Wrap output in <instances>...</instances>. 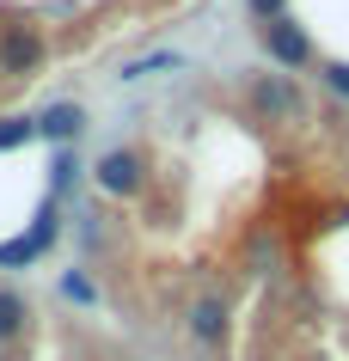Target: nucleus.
<instances>
[{
	"mask_svg": "<svg viewBox=\"0 0 349 361\" xmlns=\"http://www.w3.org/2000/svg\"><path fill=\"white\" fill-rule=\"evenodd\" d=\"M147 178H154V159H147L141 147H111V153H98V166H92V184L104 196H116V202L141 196Z\"/></svg>",
	"mask_w": 349,
	"mask_h": 361,
	"instance_id": "1",
	"label": "nucleus"
},
{
	"mask_svg": "<svg viewBox=\"0 0 349 361\" xmlns=\"http://www.w3.org/2000/svg\"><path fill=\"white\" fill-rule=\"evenodd\" d=\"M325 86L337 98H349V61H331V68H325Z\"/></svg>",
	"mask_w": 349,
	"mask_h": 361,
	"instance_id": "13",
	"label": "nucleus"
},
{
	"mask_svg": "<svg viewBox=\"0 0 349 361\" xmlns=\"http://www.w3.org/2000/svg\"><path fill=\"white\" fill-rule=\"evenodd\" d=\"M56 239H61V209H56V196H49V202L37 209V221H31L19 239H6V245H0V269H31L43 251L56 245Z\"/></svg>",
	"mask_w": 349,
	"mask_h": 361,
	"instance_id": "3",
	"label": "nucleus"
},
{
	"mask_svg": "<svg viewBox=\"0 0 349 361\" xmlns=\"http://www.w3.org/2000/svg\"><path fill=\"white\" fill-rule=\"evenodd\" d=\"M264 56H270L282 74H307L312 68V37L294 25V13H282V19L264 25Z\"/></svg>",
	"mask_w": 349,
	"mask_h": 361,
	"instance_id": "5",
	"label": "nucleus"
},
{
	"mask_svg": "<svg viewBox=\"0 0 349 361\" xmlns=\"http://www.w3.org/2000/svg\"><path fill=\"white\" fill-rule=\"evenodd\" d=\"M80 129H86V111H80L74 98H61V104H49V111L37 116V135H43V141H56V147H68Z\"/></svg>",
	"mask_w": 349,
	"mask_h": 361,
	"instance_id": "7",
	"label": "nucleus"
},
{
	"mask_svg": "<svg viewBox=\"0 0 349 361\" xmlns=\"http://www.w3.org/2000/svg\"><path fill=\"white\" fill-rule=\"evenodd\" d=\"M25 324H31V306H25L19 288H0V343H19Z\"/></svg>",
	"mask_w": 349,
	"mask_h": 361,
	"instance_id": "8",
	"label": "nucleus"
},
{
	"mask_svg": "<svg viewBox=\"0 0 349 361\" xmlns=\"http://www.w3.org/2000/svg\"><path fill=\"white\" fill-rule=\"evenodd\" d=\"M49 61V37L37 25H6L0 31V80H31Z\"/></svg>",
	"mask_w": 349,
	"mask_h": 361,
	"instance_id": "2",
	"label": "nucleus"
},
{
	"mask_svg": "<svg viewBox=\"0 0 349 361\" xmlns=\"http://www.w3.org/2000/svg\"><path fill=\"white\" fill-rule=\"evenodd\" d=\"M74 178H80L74 153H56V159H49V196H61V190H68V184H74Z\"/></svg>",
	"mask_w": 349,
	"mask_h": 361,
	"instance_id": "10",
	"label": "nucleus"
},
{
	"mask_svg": "<svg viewBox=\"0 0 349 361\" xmlns=\"http://www.w3.org/2000/svg\"><path fill=\"white\" fill-rule=\"evenodd\" d=\"M245 13H252L257 25H270V19H282V13H288V0H245Z\"/></svg>",
	"mask_w": 349,
	"mask_h": 361,
	"instance_id": "11",
	"label": "nucleus"
},
{
	"mask_svg": "<svg viewBox=\"0 0 349 361\" xmlns=\"http://www.w3.org/2000/svg\"><path fill=\"white\" fill-rule=\"evenodd\" d=\"M61 288H68V300H80V306H98V288L86 282V276H68Z\"/></svg>",
	"mask_w": 349,
	"mask_h": 361,
	"instance_id": "12",
	"label": "nucleus"
},
{
	"mask_svg": "<svg viewBox=\"0 0 349 361\" xmlns=\"http://www.w3.org/2000/svg\"><path fill=\"white\" fill-rule=\"evenodd\" d=\"M190 343H202V349H221L227 343V300L221 294H202V300L190 306Z\"/></svg>",
	"mask_w": 349,
	"mask_h": 361,
	"instance_id": "6",
	"label": "nucleus"
},
{
	"mask_svg": "<svg viewBox=\"0 0 349 361\" xmlns=\"http://www.w3.org/2000/svg\"><path fill=\"white\" fill-rule=\"evenodd\" d=\"M245 98H252V111L264 116V123H294V116L307 111V98H300V86H294V74H257L252 86H245Z\"/></svg>",
	"mask_w": 349,
	"mask_h": 361,
	"instance_id": "4",
	"label": "nucleus"
},
{
	"mask_svg": "<svg viewBox=\"0 0 349 361\" xmlns=\"http://www.w3.org/2000/svg\"><path fill=\"white\" fill-rule=\"evenodd\" d=\"M25 141H37V116H6L0 123V153L25 147Z\"/></svg>",
	"mask_w": 349,
	"mask_h": 361,
	"instance_id": "9",
	"label": "nucleus"
}]
</instances>
